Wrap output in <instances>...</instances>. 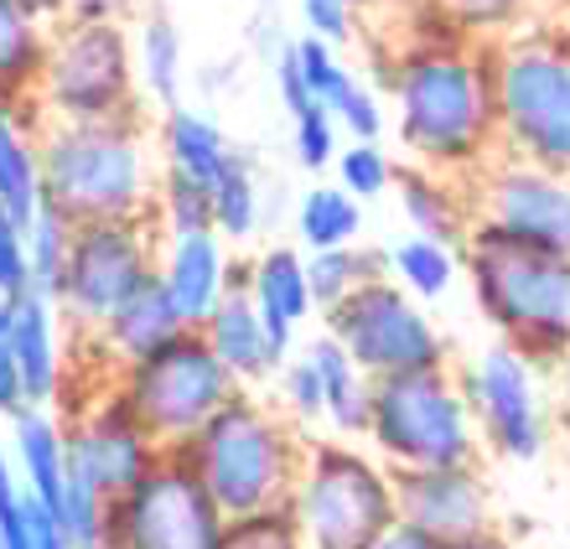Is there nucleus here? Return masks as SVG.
<instances>
[{
    "label": "nucleus",
    "mask_w": 570,
    "mask_h": 549,
    "mask_svg": "<svg viewBox=\"0 0 570 549\" xmlns=\"http://www.w3.org/2000/svg\"><path fill=\"white\" fill-rule=\"evenodd\" d=\"M332 115H337V125H343L353 140H379L384 135V105H379V94L363 84V78H353V89L332 105Z\"/></svg>",
    "instance_id": "42"
},
{
    "label": "nucleus",
    "mask_w": 570,
    "mask_h": 549,
    "mask_svg": "<svg viewBox=\"0 0 570 549\" xmlns=\"http://www.w3.org/2000/svg\"><path fill=\"white\" fill-rule=\"evenodd\" d=\"M281 384V410L296 431H312V425H327V394H322V373L312 369V357L296 353L285 357V369L275 373Z\"/></svg>",
    "instance_id": "37"
},
{
    "label": "nucleus",
    "mask_w": 570,
    "mask_h": 549,
    "mask_svg": "<svg viewBox=\"0 0 570 549\" xmlns=\"http://www.w3.org/2000/svg\"><path fill=\"white\" fill-rule=\"evenodd\" d=\"M197 332L208 337V347L224 357V369L234 373L244 389L271 384L275 373L285 369V357L275 353L271 327H265V316H259L249 291H228V296L218 301V312H213Z\"/></svg>",
    "instance_id": "20"
},
{
    "label": "nucleus",
    "mask_w": 570,
    "mask_h": 549,
    "mask_svg": "<svg viewBox=\"0 0 570 549\" xmlns=\"http://www.w3.org/2000/svg\"><path fill=\"white\" fill-rule=\"evenodd\" d=\"M228 238L218 228H193V234H166L156 249V275H161L166 296L177 301L187 327H203L218 301L228 296Z\"/></svg>",
    "instance_id": "17"
},
{
    "label": "nucleus",
    "mask_w": 570,
    "mask_h": 549,
    "mask_svg": "<svg viewBox=\"0 0 570 549\" xmlns=\"http://www.w3.org/2000/svg\"><path fill=\"white\" fill-rule=\"evenodd\" d=\"M390 275V249L374 244H343V249H316L306 254V281H312V301L316 316L332 312L337 301H347L358 285Z\"/></svg>",
    "instance_id": "31"
},
{
    "label": "nucleus",
    "mask_w": 570,
    "mask_h": 549,
    "mask_svg": "<svg viewBox=\"0 0 570 549\" xmlns=\"http://www.w3.org/2000/svg\"><path fill=\"white\" fill-rule=\"evenodd\" d=\"M150 228L156 234H193V228H213V193L203 182L181 177V171H166L156 182V203H150Z\"/></svg>",
    "instance_id": "34"
},
{
    "label": "nucleus",
    "mask_w": 570,
    "mask_h": 549,
    "mask_svg": "<svg viewBox=\"0 0 570 549\" xmlns=\"http://www.w3.org/2000/svg\"><path fill=\"white\" fill-rule=\"evenodd\" d=\"M301 451L306 441L285 420V410L265 404L249 389H239L193 441L177 445V457L203 477V488L228 519H255L291 503Z\"/></svg>",
    "instance_id": "4"
},
{
    "label": "nucleus",
    "mask_w": 570,
    "mask_h": 549,
    "mask_svg": "<svg viewBox=\"0 0 570 549\" xmlns=\"http://www.w3.org/2000/svg\"><path fill=\"white\" fill-rule=\"evenodd\" d=\"M332 171H337V182H343L358 203H374V197L394 193V171H400V161H390V150L379 146V140H347V146L337 150Z\"/></svg>",
    "instance_id": "36"
},
{
    "label": "nucleus",
    "mask_w": 570,
    "mask_h": 549,
    "mask_svg": "<svg viewBox=\"0 0 570 549\" xmlns=\"http://www.w3.org/2000/svg\"><path fill=\"white\" fill-rule=\"evenodd\" d=\"M368 549H446V545L431 539V535H421V529H410V523H394V529H384Z\"/></svg>",
    "instance_id": "49"
},
{
    "label": "nucleus",
    "mask_w": 570,
    "mask_h": 549,
    "mask_svg": "<svg viewBox=\"0 0 570 549\" xmlns=\"http://www.w3.org/2000/svg\"><path fill=\"white\" fill-rule=\"evenodd\" d=\"M156 249H161V234L150 223H78L73 254L52 296L62 322L78 337H94L109 322V312L156 275Z\"/></svg>",
    "instance_id": "12"
},
{
    "label": "nucleus",
    "mask_w": 570,
    "mask_h": 549,
    "mask_svg": "<svg viewBox=\"0 0 570 549\" xmlns=\"http://www.w3.org/2000/svg\"><path fill=\"white\" fill-rule=\"evenodd\" d=\"M291 52H296V62H301V73H306V84H312V94L322 99V105H337L347 89H353V68H347L343 58H337V47L332 42H322V37H301V42H291Z\"/></svg>",
    "instance_id": "38"
},
{
    "label": "nucleus",
    "mask_w": 570,
    "mask_h": 549,
    "mask_svg": "<svg viewBox=\"0 0 570 549\" xmlns=\"http://www.w3.org/2000/svg\"><path fill=\"white\" fill-rule=\"evenodd\" d=\"M322 327L343 342L368 379L451 363V347L441 337V327L431 322V312H425V301L410 296L394 275H379V281L358 285L347 301L322 312Z\"/></svg>",
    "instance_id": "10"
},
{
    "label": "nucleus",
    "mask_w": 570,
    "mask_h": 549,
    "mask_svg": "<svg viewBox=\"0 0 570 549\" xmlns=\"http://www.w3.org/2000/svg\"><path fill=\"white\" fill-rule=\"evenodd\" d=\"M208 193H213V228L228 244H249L259 234V182L244 150H234V161L218 171V182Z\"/></svg>",
    "instance_id": "32"
},
{
    "label": "nucleus",
    "mask_w": 570,
    "mask_h": 549,
    "mask_svg": "<svg viewBox=\"0 0 570 549\" xmlns=\"http://www.w3.org/2000/svg\"><path fill=\"white\" fill-rule=\"evenodd\" d=\"M115 389H120V400L140 415V425L161 441V451H177V445L193 441L244 384L224 369V357L208 347V337L197 327H187L181 337H171L150 357H140V363L115 373Z\"/></svg>",
    "instance_id": "9"
},
{
    "label": "nucleus",
    "mask_w": 570,
    "mask_h": 549,
    "mask_svg": "<svg viewBox=\"0 0 570 549\" xmlns=\"http://www.w3.org/2000/svg\"><path fill=\"white\" fill-rule=\"evenodd\" d=\"M31 105L42 119L146 115L130 27L125 21H58Z\"/></svg>",
    "instance_id": "8"
},
{
    "label": "nucleus",
    "mask_w": 570,
    "mask_h": 549,
    "mask_svg": "<svg viewBox=\"0 0 570 549\" xmlns=\"http://www.w3.org/2000/svg\"><path fill=\"white\" fill-rule=\"evenodd\" d=\"M47 42H52L47 21H37L16 0H0V105H31L47 62Z\"/></svg>",
    "instance_id": "28"
},
{
    "label": "nucleus",
    "mask_w": 570,
    "mask_h": 549,
    "mask_svg": "<svg viewBox=\"0 0 570 549\" xmlns=\"http://www.w3.org/2000/svg\"><path fill=\"white\" fill-rule=\"evenodd\" d=\"M21 503H27V482H21V467H16L11 445H0V519L21 513Z\"/></svg>",
    "instance_id": "47"
},
{
    "label": "nucleus",
    "mask_w": 570,
    "mask_h": 549,
    "mask_svg": "<svg viewBox=\"0 0 570 549\" xmlns=\"http://www.w3.org/2000/svg\"><path fill=\"white\" fill-rule=\"evenodd\" d=\"M462 269L482 322L529 363L560 369L570 353V254L478 218L462 238Z\"/></svg>",
    "instance_id": "2"
},
{
    "label": "nucleus",
    "mask_w": 570,
    "mask_h": 549,
    "mask_svg": "<svg viewBox=\"0 0 570 549\" xmlns=\"http://www.w3.org/2000/svg\"><path fill=\"white\" fill-rule=\"evenodd\" d=\"M62 425H68V457L105 488L109 503L125 498V492L136 488L140 477L166 457L161 441L140 425V415L120 400L115 384H109L94 404H83L73 420H62Z\"/></svg>",
    "instance_id": "15"
},
{
    "label": "nucleus",
    "mask_w": 570,
    "mask_h": 549,
    "mask_svg": "<svg viewBox=\"0 0 570 549\" xmlns=\"http://www.w3.org/2000/svg\"><path fill=\"white\" fill-rule=\"evenodd\" d=\"M130 0H68V21H125Z\"/></svg>",
    "instance_id": "48"
},
{
    "label": "nucleus",
    "mask_w": 570,
    "mask_h": 549,
    "mask_svg": "<svg viewBox=\"0 0 570 549\" xmlns=\"http://www.w3.org/2000/svg\"><path fill=\"white\" fill-rule=\"evenodd\" d=\"M73 234L78 223H68L58 208H47L27 223V259H31V291L42 296H58L62 269H68V254H73Z\"/></svg>",
    "instance_id": "33"
},
{
    "label": "nucleus",
    "mask_w": 570,
    "mask_h": 549,
    "mask_svg": "<svg viewBox=\"0 0 570 549\" xmlns=\"http://www.w3.org/2000/svg\"><path fill=\"white\" fill-rule=\"evenodd\" d=\"M394 197H400V213H405L410 234H431L446 238V244H462L466 228L478 223L472 208V187L451 171H435V166L405 161L394 171Z\"/></svg>",
    "instance_id": "21"
},
{
    "label": "nucleus",
    "mask_w": 570,
    "mask_h": 549,
    "mask_svg": "<svg viewBox=\"0 0 570 549\" xmlns=\"http://www.w3.org/2000/svg\"><path fill=\"white\" fill-rule=\"evenodd\" d=\"M296 238L301 249H343L363 238V203L347 193L343 182H316L312 193H301L296 203Z\"/></svg>",
    "instance_id": "30"
},
{
    "label": "nucleus",
    "mask_w": 570,
    "mask_h": 549,
    "mask_svg": "<svg viewBox=\"0 0 570 549\" xmlns=\"http://www.w3.org/2000/svg\"><path fill=\"white\" fill-rule=\"evenodd\" d=\"M228 513L213 503L203 477L166 451L136 488L109 503L105 549H224Z\"/></svg>",
    "instance_id": "11"
},
{
    "label": "nucleus",
    "mask_w": 570,
    "mask_h": 549,
    "mask_svg": "<svg viewBox=\"0 0 570 549\" xmlns=\"http://www.w3.org/2000/svg\"><path fill=\"white\" fill-rule=\"evenodd\" d=\"M368 445L390 467H466V461H478L482 435L472 400L462 389V373L441 363V369L374 379Z\"/></svg>",
    "instance_id": "7"
},
{
    "label": "nucleus",
    "mask_w": 570,
    "mask_h": 549,
    "mask_svg": "<svg viewBox=\"0 0 570 549\" xmlns=\"http://www.w3.org/2000/svg\"><path fill=\"white\" fill-rule=\"evenodd\" d=\"M16 316H21V296H0V342H11Z\"/></svg>",
    "instance_id": "51"
},
{
    "label": "nucleus",
    "mask_w": 570,
    "mask_h": 549,
    "mask_svg": "<svg viewBox=\"0 0 570 549\" xmlns=\"http://www.w3.org/2000/svg\"><path fill=\"white\" fill-rule=\"evenodd\" d=\"M181 332H187V322H181L177 301L166 296L161 275H150L136 296L120 301V306L109 312L105 327L83 342H89L94 353H105V363L120 373V369H130V363H140V357H150L156 347H166L171 337H181Z\"/></svg>",
    "instance_id": "18"
},
{
    "label": "nucleus",
    "mask_w": 570,
    "mask_h": 549,
    "mask_svg": "<svg viewBox=\"0 0 570 549\" xmlns=\"http://www.w3.org/2000/svg\"><path fill=\"white\" fill-rule=\"evenodd\" d=\"M130 42H136V84L140 99L156 109L181 105V84H187V47H181V31L171 16L146 11L130 27Z\"/></svg>",
    "instance_id": "27"
},
{
    "label": "nucleus",
    "mask_w": 570,
    "mask_h": 549,
    "mask_svg": "<svg viewBox=\"0 0 570 549\" xmlns=\"http://www.w3.org/2000/svg\"><path fill=\"white\" fill-rule=\"evenodd\" d=\"M16 6H27L37 21H47V27H58V21H68V0H16Z\"/></svg>",
    "instance_id": "50"
},
{
    "label": "nucleus",
    "mask_w": 570,
    "mask_h": 549,
    "mask_svg": "<svg viewBox=\"0 0 570 549\" xmlns=\"http://www.w3.org/2000/svg\"><path fill=\"white\" fill-rule=\"evenodd\" d=\"M435 6H441L466 37L498 42V37H509V31L540 21V11L550 6V0H435Z\"/></svg>",
    "instance_id": "35"
},
{
    "label": "nucleus",
    "mask_w": 570,
    "mask_h": 549,
    "mask_svg": "<svg viewBox=\"0 0 570 549\" xmlns=\"http://www.w3.org/2000/svg\"><path fill=\"white\" fill-rule=\"evenodd\" d=\"M462 389L478 415L482 445L503 461H540L550 445V420H544L540 363H529L519 347L493 342L462 369Z\"/></svg>",
    "instance_id": "13"
},
{
    "label": "nucleus",
    "mask_w": 570,
    "mask_h": 549,
    "mask_svg": "<svg viewBox=\"0 0 570 549\" xmlns=\"http://www.w3.org/2000/svg\"><path fill=\"white\" fill-rule=\"evenodd\" d=\"M275 94H281L285 115H301V109L322 105V99L312 94V84H306V73H301V62H296V52H291V47H285L281 62H275Z\"/></svg>",
    "instance_id": "44"
},
{
    "label": "nucleus",
    "mask_w": 570,
    "mask_h": 549,
    "mask_svg": "<svg viewBox=\"0 0 570 549\" xmlns=\"http://www.w3.org/2000/svg\"><path fill=\"white\" fill-rule=\"evenodd\" d=\"M11 353L21 363L27 404H58L68 394V369H62V312L42 291L21 296V316L11 332Z\"/></svg>",
    "instance_id": "22"
},
{
    "label": "nucleus",
    "mask_w": 570,
    "mask_h": 549,
    "mask_svg": "<svg viewBox=\"0 0 570 549\" xmlns=\"http://www.w3.org/2000/svg\"><path fill=\"white\" fill-rule=\"evenodd\" d=\"M556 373H560V389H566V404H570V353H566V363H560Z\"/></svg>",
    "instance_id": "53"
},
{
    "label": "nucleus",
    "mask_w": 570,
    "mask_h": 549,
    "mask_svg": "<svg viewBox=\"0 0 570 549\" xmlns=\"http://www.w3.org/2000/svg\"><path fill=\"white\" fill-rule=\"evenodd\" d=\"M347 6H363V0H347Z\"/></svg>",
    "instance_id": "54"
},
{
    "label": "nucleus",
    "mask_w": 570,
    "mask_h": 549,
    "mask_svg": "<svg viewBox=\"0 0 570 549\" xmlns=\"http://www.w3.org/2000/svg\"><path fill=\"white\" fill-rule=\"evenodd\" d=\"M285 508L301 523L306 549H368L384 529L400 523L390 461L347 445L343 435L306 441Z\"/></svg>",
    "instance_id": "6"
},
{
    "label": "nucleus",
    "mask_w": 570,
    "mask_h": 549,
    "mask_svg": "<svg viewBox=\"0 0 570 549\" xmlns=\"http://www.w3.org/2000/svg\"><path fill=\"white\" fill-rule=\"evenodd\" d=\"M390 275L405 285L415 301H446L456 275L462 269V244H446V238L431 234H405L390 244Z\"/></svg>",
    "instance_id": "29"
},
{
    "label": "nucleus",
    "mask_w": 570,
    "mask_h": 549,
    "mask_svg": "<svg viewBox=\"0 0 570 549\" xmlns=\"http://www.w3.org/2000/svg\"><path fill=\"white\" fill-rule=\"evenodd\" d=\"M498 146L570 171V27H529L493 42Z\"/></svg>",
    "instance_id": "5"
},
{
    "label": "nucleus",
    "mask_w": 570,
    "mask_h": 549,
    "mask_svg": "<svg viewBox=\"0 0 570 549\" xmlns=\"http://www.w3.org/2000/svg\"><path fill=\"white\" fill-rule=\"evenodd\" d=\"M249 296H255L259 316H265V327H271L275 353L291 357L301 322L316 312L312 281H306V249L265 244V249L249 259Z\"/></svg>",
    "instance_id": "19"
},
{
    "label": "nucleus",
    "mask_w": 570,
    "mask_h": 549,
    "mask_svg": "<svg viewBox=\"0 0 570 549\" xmlns=\"http://www.w3.org/2000/svg\"><path fill=\"white\" fill-rule=\"evenodd\" d=\"M390 99L410 161L472 182L498 150L493 42L462 27L421 31L390 62Z\"/></svg>",
    "instance_id": "1"
},
{
    "label": "nucleus",
    "mask_w": 570,
    "mask_h": 549,
    "mask_svg": "<svg viewBox=\"0 0 570 549\" xmlns=\"http://www.w3.org/2000/svg\"><path fill=\"white\" fill-rule=\"evenodd\" d=\"M337 115H332L327 105H312L301 109V115H291V146H296V166H306V171H327L332 161H337Z\"/></svg>",
    "instance_id": "39"
},
{
    "label": "nucleus",
    "mask_w": 570,
    "mask_h": 549,
    "mask_svg": "<svg viewBox=\"0 0 570 549\" xmlns=\"http://www.w3.org/2000/svg\"><path fill=\"white\" fill-rule=\"evenodd\" d=\"M27 410V384H21V363H16L11 342H0V415L16 420Z\"/></svg>",
    "instance_id": "45"
},
{
    "label": "nucleus",
    "mask_w": 570,
    "mask_h": 549,
    "mask_svg": "<svg viewBox=\"0 0 570 549\" xmlns=\"http://www.w3.org/2000/svg\"><path fill=\"white\" fill-rule=\"evenodd\" d=\"M156 150H161L166 171H181V177L213 187L218 171L234 161L239 146H234V140L218 130V119H208L203 109L171 105V109H161V119H156Z\"/></svg>",
    "instance_id": "26"
},
{
    "label": "nucleus",
    "mask_w": 570,
    "mask_h": 549,
    "mask_svg": "<svg viewBox=\"0 0 570 549\" xmlns=\"http://www.w3.org/2000/svg\"><path fill=\"white\" fill-rule=\"evenodd\" d=\"M11 457L21 467V482L37 503L62 513L68 492V425L52 415V404H27L11 420Z\"/></svg>",
    "instance_id": "23"
},
{
    "label": "nucleus",
    "mask_w": 570,
    "mask_h": 549,
    "mask_svg": "<svg viewBox=\"0 0 570 549\" xmlns=\"http://www.w3.org/2000/svg\"><path fill=\"white\" fill-rule=\"evenodd\" d=\"M466 187H472L478 218L498 223L540 249L570 254V171L498 150Z\"/></svg>",
    "instance_id": "14"
},
{
    "label": "nucleus",
    "mask_w": 570,
    "mask_h": 549,
    "mask_svg": "<svg viewBox=\"0 0 570 549\" xmlns=\"http://www.w3.org/2000/svg\"><path fill=\"white\" fill-rule=\"evenodd\" d=\"M394 472V508L400 523L441 539V545H462L493 529V492L482 482L478 461L466 467H390Z\"/></svg>",
    "instance_id": "16"
},
{
    "label": "nucleus",
    "mask_w": 570,
    "mask_h": 549,
    "mask_svg": "<svg viewBox=\"0 0 570 549\" xmlns=\"http://www.w3.org/2000/svg\"><path fill=\"white\" fill-rule=\"evenodd\" d=\"M224 549H306L301 523L291 519V508H271L255 519H228Z\"/></svg>",
    "instance_id": "40"
},
{
    "label": "nucleus",
    "mask_w": 570,
    "mask_h": 549,
    "mask_svg": "<svg viewBox=\"0 0 570 549\" xmlns=\"http://www.w3.org/2000/svg\"><path fill=\"white\" fill-rule=\"evenodd\" d=\"M31 259H27V223L0 203V296H27Z\"/></svg>",
    "instance_id": "41"
},
{
    "label": "nucleus",
    "mask_w": 570,
    "mask_h": 549,
    "mask_svg": "<svg viewBox=\"0 0 570 549\" xmlns=\"http://www.w3.org/2000/svg\"><path fill=\"white\" fill-rule=\"evenodd\" d=\"M301 16H306V31L332 47L358 37V6H347V0H301Z\"/></svg>",
    "instance_id": "43"
},
{
    "label": "nucleus",
    "mask_w": 570,
    "mask_h": 549,
    "mask_svg": "<svg viewBox=\"0 0 570 549\" xmlns=\"http://www.w3.org/2000/svg\"><path fill=\"white\" fill-rule=\"evenodd\" d=\"M156 182L146 115L42 119V203L68 223H150Z\"/></svg>",
    "instance_id": "3"
},
{
    "label": "nucleus",
    "mask_w": 570,
    "mask_h": 549,
    "mask_svg": "<svg viewBox=\"0 0 570 549\" xmlns=\"http://www.w3.org/2000/svg\"><path fill=\"white\" fill-rule=\"evenodd\" d=\"M301 353L312 357V369L322 373V394H327V431L343 435V441L368 435V420H374V379L353 363V353H347L327 327L316 332Z\"/></svg>",
    "instance_id": "25"
},
{
    "label": "nucleus",
    "mask_w": 570,
    "mask_h": 549,
    "mask_svg": "<svg viewBox=\"0 0 570 549\" xmlns=\"http://www.w3.org/2000/svg\"><path fill=\"white\" fill-rule=\"evenodd\" d=\"M31 535H37V549H78V539L68 535V523H62V513H52L47 503H37L31 498Z\"/></svg>",
    "instance_id": "46"
},
{
    "label": "nucleus",
    "mask_w": 570,
    "mask_h": 549,
    "mask_svg": "<svg viewBox=\"0 0 570 549\" xmlns=\"http://www.w3.org/2000/svg\"><path fill=\"white\" fill-rule=\"evenodd\" d=\"M446 549H513L509 539L498 535V529H488V535H478V539H462V545H446Z\"/></svg>",
    "instance_id": "52"
},
{
    "label": "nucleus",
    "mask_w": 570,
    "mask_h": 549,
    "mask_svg": "<svg viewBox=\"0 0 570 549\" xmlns=\"http://www.w3.org/2000/svg\"><path fill=\"white\" fill-rule=\"evenodd\" d=\"M0 203L21 223L42 213V115L37 105H0Z\"/></svg>",
    "instance_id": "24"
}]
</instances>
